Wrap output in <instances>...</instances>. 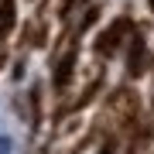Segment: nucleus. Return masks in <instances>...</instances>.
I'll use <instances>...</instances> for the list:
<instances>
[{"instance_id":"1","label":"nucleus","mask_w":154,"mask_h":154,"mask_svg":"<svg viewBox=\"0 0 154 154\" xmlns=\"http://www.w3.org/2000/svg\"><path fill=\"white\" fill-rule=\"evenodd\" d=\"M130 38H134V24H130V17H116L110 28H106V31L96 38V55L110 58L113 51L120 48L123 41H130Z\"/></svg>"},{"instance_id":"5","label":"nucleus","mask_w":154,"mask_h":154,"mask_svg":"<svg viewBox=\"0 0 154 154\" xmlns=\"http://www.w3.org/2000/svg\"><path fill=\"white\" fill-rule=\"evenodd\" d=\"M96 154H113V144H103V147H99Z\"/></svg>"},{"instance_id":"3","label":"nucleus","mask_w":154,"mask_h":154,"mask_svg":"<svg viewBox=\"0 0 154 154\" xmlns=\"http://www.w3.org/2000/svg\"><path fill=\"white\" fill-rule=\"evenodd\" d=\"M72 65H75V45H72V48L65 51V58H62V62H58V69H55V86H58V89L69 82V75H72Z\"/></svg>"},{"instance_id":"2","label":"nucleus","mask_w":154,"mask_h":154,"mask_svg":"<svg viewBox=\"0 0 154 154\" xmlns=\"http://www.w3.org/2000/svg\"><path fill=\"white\" fill-rule=\"evenodd\" d=\"M14 24H17V4L14 0H0V41L14 31Z\"/></svg>"},{"instance_id":"6","label":"nucleus","mask_w":154,"mask_h":154,"mask_svg":"<svg viewBox=\"0 0 154 154\" xmlns=\"http://www.w3.org/2000/svg\"><path fill=\"white\" fill-rule=\"evenodd\" d=\"M147 4H151V7H154V0H147Z\"/></svg>"},{"instance_id":"4","label":"nucleus","mask_w":154,"mask_h":154,"mask_svg":"<svg viewBox=\"0 0 154 154\" xmlns=\"http://www.w3.org/2000/svg\"><path fill=\"white\" fill-rule=\"evenodd\" d=\"M140 58H144V38L134 34V38H130V62H127L130 75H140Z\"/></svg>"}]
</instances>
